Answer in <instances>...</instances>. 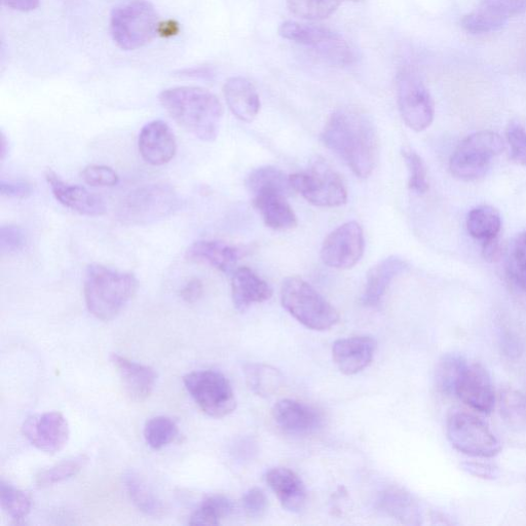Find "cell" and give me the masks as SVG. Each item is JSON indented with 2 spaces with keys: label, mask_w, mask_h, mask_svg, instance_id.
I'll return each mask as SVG.
<instances>
[{
  "label": "cell",
  "mask_w": 526,
  "mask_h": 526,
  "mask_svg": "<svg viewBox=\"0 0 526 526\" xmlns=\"http://www.w3.org/2000/svg\"><path fill=\"white\" fill-rule=\"evenodd\" d=\"M323 144L360 178L369 177L380 158V137L362 112L343 108L333 112L321 134Z\"/></svg>",
  "instance_id": "obj_1"
},
{
  "label": "cell",
  "mask_w": 526,
  "mask_h": 526,
  "mask_svg": "<svg viewBox=\"0 0 526 526\" xmlns=\"http://www.w3.org/2000/svg\"><path fill=\"white\" fill-rule=\"evenodd\" d=\"M160 102L185 131L205 142L216 140L223 108L213 93L198 87L171 88L161 93Z\"/></svg>",
  "instance_id": "obj_2"
},
{
  "label": "cell",
  "mask_w": 526,
  "mask_h": 526,
  "mask_svg": "<svg viewBox=\"0 0 526 526\" xmlns=\"http://www.w3.org/2000/svg\"><path fill=\"white\" fill-rule=\"evenodd\" d=\"M138 289V281L131 273L103 266H90L86 272L84 294L89 312L107 322L116 319Z\"/></svg>",
  "instance_id": "obj_3"
},
{
  "label": "cell",
  "mask_w": 526,
  "mask_h": 526,
  "mask_svg": "<svg viewBox=\"0 0 526 526\" xmlns=\"http://www.w3.org/2000/svg\"><path fill=\"white\" fill-rule=\"evenodd\" d=\"M281 302L294 319L311 330H329L340 321L335 308L311 284L296 276L283 282Z\"/></svg>",
  "instance_id": "obj_4"
},
{
  "label": "cell",
  "mask_w": 526,
  "mask_h": 526,
  "mask_svg": "<svg viewBox=\"0 0 526 526\" xmlns=\"http://www.w3.org/2000/svg\"><path fill=\"white\" fill-rule=\"evenodd\" d=\"M159 15L148 0H129L112 11V40L125 51H135L152 42L158 34Z\"/></svg>",
  "instance_id": "obj_5"
},
{
  "label": "cell",
  "mask_w": 526,
  "mask_h": 526,
  "mask_svg": "<svg viewBox=\"0 0 526 526\" xmlns=\"http://www.w3.org/2000/svg\"><path fill=\"white\" fill-rule=\"evenodd\" d=\"M180 201L173 187L154 183L138 187L121 202L117 216L127 225H147L172 215Z\"/></svg>",
  "instance_id": "obj_6"
},
{
  "label": "cell",
  "mask_w": 526,
  "mask_h": 526,
  "mask_svg": "<svg viewBox=\"0 0 526 526\" xmlns=\"http://www.w3.org/2000/svg\"><path fill=\"white\" fill-rule=\"evenodd\" d=\"M283 39L311 48L332 65L347 67L358 59L356 50L340 34L327 28L287 21L281 24Z\"/></svg>",
  "instance_id": "obj_7"
},
{
  "label": "cell",
  "mask_w": 526,
  "mask_h": 526,
  "mask_svg": "<svg viewBox=\"0 0 526 526\" xmlns=\"http://www.w3.org/2000/svg\"><path fill=\"white\" fill-rule=\"evenodd\" d=\"M504 148L503 139L495 132L472 134L460 143L450 158V172L464 181L476 180L486 174L493 160L502 154Z\"/></svg>",
  "instance_id": "obj_8"
},
{
  "label": "cell",
  "mask_w": 526,
  "mask_h": 526,
  "mask_svg": "<svg viewBox=\"0 0 526 526\" xmlns=\"http://www.w3.org/2000/svg\"><path fill=\"white\" fill-rule=\"evenodd\" d=\"M183 383L198 406L211 418L228 417L237 407L236 396L229 380L218 371L191 372L185 375Z\"/></svg>",
  "instance_id": "obj_9"
},
{
  "label": "cell",
  "mask_w": 526,
  "mask_h": 526,
  "mask_svg": "<svg viewBox=\"0 0 526 526\" xmlns=\"http://www.w3.org/2000/svg\"><path fill=\"white\" fill-rule=\"evenodd\" d=\"M290 181L294 192L314 206L336 208L348 201L343 179L322 161H317L306 172L291 175Z\"/></svg>",
  "instance_id": "obj_10"
},
{
  "label": "cell",
  "mask_w": 526,
  "mask_h": 526,
  "mask_svg": "<svg viewBox=\"0 0 526 526\" xmlns=\"http://www.w3.org/2000/svg\"><path fill=\"white\" fill-rule=\"evenodd\" d=\"M447 438L460 453L477 458H493L501 444L490 428L470 413L458 411L448 417Z\"/></svg>",
  "instance_id": "obj_11"
},
{
  "label": "cell",
  "mask_w": 526,
  "mask_h": 526,
  "mask_svg": "<svg viewBox=\"0 0 526 526\" xmlns=\"http://www.w3.org/2000/svg\"><path fill=\"white\" fill-rule=\"evenodd\" d=\"M398 106L402 120L411 130L428 129L435 115L433 99L418 74L402 70L397 81Z\"/></svg>",
  "instance_id": "obj_12"
},
{
  "label": "cell",
  "mask_w": 526,
  "mask_h": 526,
  "mask_svg": "<svg viewBox=\"0 0 526 526\" xmlns=\"http://www.w3.org/2000/svg\"><path fill=\"white\" fill-rule=\"evenodd\" d=\"M364 249L365 240L361 225L356 221H349L327 236L321 248V258L329 268L349 270L360 261Z\"/></svg>",
  "instance_id": "obj_13"
},
{
  "label": "cell",
  "mask_w": 526,
  "mask_h": 526,
  "mask_svg": "<svg viewBox=\"0 0 526 526\" xmlns=\"http://www.w3.org/2000/svg\"><path fill=\"white\" fill-rule=\"evenodd\" d=\"M22 432L34 447L49 455L61 452L70 435L67 420L57 411L28 418L22 426Z\"/></svg>",
  "instance_id": "obj_14"
},
{
  "label": "cell",
  "mask_w": 526,
  "mask_h": 526,
  "mask_svg": "<svg viewBox=\"0 0 526 526\" xmlns=\"http://www.w3.org/2000/svg\"><path fill=\"white\" fill-rule=\"evenodd\" d=\"M526 11V0H484L462 20V27L469 33H490L501 29L512 17Z\"/></svg>",
  "instance_id": "obj_15"
},
{
  "label": "cell",
  "mask_w": 526,
  "mask_h": 526,
  "mask_svg": "<svg viewBox=\"0 0 526 526\" xmlns=\"http://www.w3.org/2000/svg\"><path fill=\"white\" fill-rule=\"evenodd\" d=\"M455 395L472 409L486 415L493 411L496 403L490 374L480 364H467L457 384Z\"/></svg>",
  "instance_id": "obj_16"
},
{
  "label": "cell",
  "mask_w": 526,
  "mask_h": 526,
  "mask_svg": "<svg viewBox=\"0 0 526 526\" xmlns=\"http://www.w3.org/2000/svg\"><path fill=\"white\" fill-rule=\"evenodd\" d=\"M277 426L291 436H309L323 426L321 412L315 407L292 399H283L273 408Z\"/></svg>",
  "instance_id": "obj_17"
},
{
  "label": "cell",
  "mask_w": 526,
  "mask_h": 526,
  "mask_svg": "<svg viewBox=\"0 0 526 526\" xmlns=\"http://www.w3.org/2000/svg\"><path fill=\"white\" fill-rule=\"evenodd\" d=\"M138 146L142 159L153 166L168 164L177 152L175 135L162 121L150 122L142 128Z\"/></svg>",
  "instance_id": "obj_18"
},
{
  "label": "cell",
  "mask_w": 526,
  "mask_h": 526,
  "mask_svg": "<svg viewBox=\"0 0 526 526\" xmlns=\"http://www.w3.org/2000/svg\"><path fill=\"white\" fill-rule=\"evenodd\" d=\"M46 179L56 200L64 207L81 215L97 217L105 213L104 201L85 187L70 184L49 170Z\"/></svg>",
  "instance_id": "obj_19"
},
{
  "label": "cell",
  "mask_w": 526,
  "mask_h": 526,
  "mask_svg": "<svg viewBox=\"0 0 526 526\" xmlns=\"http://www.w3.org/2000/svg\"><path fill=\"white\" fill-rule=\"evenodd\" d=\"M110 362L117 369L125 393L132 401L142 402L153 394L158 381V374L154 368L119 354H111Z\"/></svg>",
  "instance_id": "obj_20"
},
{
  "label": "cell",
  "mask_w": 526,
  "mask_h": 526,
  "mask_svg": "<svg viewBox=\"0 0 526 526\" xmlns=\"http://www.w3.org/2000/svg\"><path fill=\"white\" fill-rule=\"evenodd\" d=\"M377 350V342L368 335L343 338L333 344V361L344 374L354 375L367 368Z\"/></svg>",
  "instance_id": "obj_21"
},
{
  "label": "cell",
  "mask_w": 526,
  "mask_h": 526,
  "mask_svg": "<svg viewBox=\"0 0 526 526\" xmlns=\"http://www.w3.org/2000/svg\"><path fill=\"white\" fill-rule=\"evenodd\" d=\"M409 269L408 263L399 256H389L381 260L368 273L362 303L375 308L382 303L392 282Z\"/></svg>",
  "instance_id": "obj_22"
},
{
  "label": "cell",
  "mask_w": 526,
  "mask_h": 526,
  "mask_svg": "<svg viewBox=\"0 0 526 526\" xmlns=\"http://www.w3.org/2000/svg\"><path fill=\"white\" fill-rule=\"evenodd\" d=\"M267 483L277 496L282 507L291 513L302 511L308 499L307 488L294 471L287 468H274L267 473Z\"/></svg>",
  "instance_id": "obj_23"
},
{
  "label": "cell",
  "mask_w": 526,
  "mask_h": 526,
  "mask_svg": "<svg viewBox=\"0 0 526 526\" xmlns=\"http://www.w3.org/2000/svg\"><path fill=\"white\" fill-rule=\"evenodd\" d=\"M273 289L247 267L236 269L232 277V297L237 311L244 313L251 306L267 302Z\"/></svg>",
  "instance_id": "obj_24"
},
{
  "label": "cell",
  "mask_w": 526,
  "mask_h": 526,
  "mask_svg": "<svg viewBox=\"0 0 526 526\" xmlns=\"http://www.w3.org/2000/svg\"><path fill=\"white\" fill-rule=\"evenodd\" d=\"M241 254L240 250L220 241H198L186 251V257L224 274H233Z\"/></svg>",
  "instance_id": "obj_25"
},
{
  "label": "cell",
  "mask_w": 526,
  "mask_h": 526,
  "mask_svg": "<svg viewBox=\"0 0 526 526\" xmlns=\"http://www.w3.org/2000/svg\"><path fill=\"white\" fill-rule=\"evenodd\" d=\"M223 93L236 118L245 123L256 119L260 110V99L251 82L242 77L231 78L225 83Z\"/></svg>",
  "instance_id": "obj_26"
},
{
  "label": "cell",
  "mask_w": 526,
  "mask_h": 526,
  "mask_svg": "<svg viewBox=\"0 0 526 526\" xmlns=\"http://www.w3.org/2000/svg\"><path fill=\"white\" fill-rule=\"evenodd\" d=\"M286 196L278 193H261L253 196V207L267 227L275 231H289L296 227L297 217Z\"/></svg>",
  "instance_id": "obj_27"
},
{
  "label": "cell",
  "mask_w": 526,
  "mask_h": 526,
  "mask_svg": "<svg viewBox=\"0 0 526 526\" xmlns=\"http://www.w3.org/2000/svg\"><path fill=\"white\" fill-rule=\"evenodd\" d=\"M378 507L382 512L403 524H422V511L419 503L400 486L387 487L379 496Z\"/></svg>",
  "instance_id": "obj_28"
},
{
  "label": "cell",
  "mask_w": 526,
  "mask_h": 526,
  "mask_svg": "<svg viewBox=\"0 0 526 526\" xmlns=\"http://www.w3.org/2000/svg\"><path fill=\"white\" fill-rule=\"evenodd\" d=\"M126 492L134 506L147 516L160 518L166 514V506L147 482L135 471L124 474Z\"/></svg>",
  "instance_id": "obj_29"
},
{
  "label": "cell",
  "mask_w": 526,
  "mask_h": 526,
  "mask_svg": "<svg viewBox=\"0 0 526 526\" xmlns=\"http://www.w3.org/2000/svg\"><path fill=\"white\" fill-rule=\"evenodd\" d=\"M246 187L252 196L261 193H278L289 197L294 192L290 176L272 166L253 170L246 179Z\"/></svg>",
  "instance_id": "obj_30"
},
{
  "label": "cell",
  "mask_w": 526,
  "mask_h": 526,
  "mask_svg": "<svg viewBox=\"0 0 526 526\" xmlns=\"http://www.w3.org/2000/svg\"><path fill=\"white\" fill-rule=\"evenodd\" d=\"M245 378L250 390L257 396L268 398L278 393L283 385L282 373L267 364H247L244 368Z\"/></svg>",
  "instance_id": "obj_31"
},
{
  "label": "cell",
  "mask_w": 526,
  "mask_h": 526,
  "mask_svg": "<svg viewBox=\"0 0 526 526\" xmlns=\"http://www.w3.org/2000/svg\"><path fill=\"white\" fill-rule=\"evenodd\" d=\"M502 218L499 211L492 206H479L470 211L467 218V229L471 237L486 241L499 236Z\"/></svg>",
  "instance_id": "obj_32"
},
{
  "label": "cell",
  "mask_w": 526,
  "mask_h": 526,
  "mask_svg": "<svg viewBox=\"0 0 526 526\" xmlns=\"http://www.w3.org/2000/svg\"><path fill=\"white\" fill-rule=\"evenodd\" d=\"M234 509V503L229 498L221 495L210 496L194 512L189 524L218 525L221 520L229 517Z\"/></svg>",
  "instance_id": "obj_33"
},
{
  "label": "cell",
  "mask_w": 526,
  "mask_h": 526,
  "mask_svg": "<svg viewBox=\"0 0 526 526\" xmlns=\"http://www.w3.org/2000/svg\"><path fill=\"white\" fill-rule=\"evenodd\" d=\"M467 362L462 356L449 354L442 357L436 368V385L445 395H455L456 387Z\"/></svg>",
  "instance_id": "obj_34"
},
{
  "label": "cell",
  "mask_w": 526,
  "mask_h": 526,
  "mask_svg": "<svg viewBox=\"0 0 526 526\" xmlns=\"http://www.w3.org/2000/svg\"><path fill=\"white\" fill-rule=\"evenodd\" d=\"M89 458L85 455L64 460L61 463L42 471L35 478L37 486L45 488L59 484L68 479H71L87 466Z\"/></svg>",
  "instance_id": "obj_35"
},
{
  "label": "cell",
  "mask_w": 526,
  "mask_h": 526,
  "mask_svg": "<svg viewBox=\"0 0 526 526\" xmlns=\"http://www.w3.org/2000/svg\"><path fill=\"white\" fill-rule=\"evenodd\" d=\"M342 0H287L289 11L305 20H324L330 17Z\"/></svg>",
  "instance_id": "obj_36"
},
{
  "label": "cell",
  "mask_w": 526,
  "mask_h": 526,
  "mask_svg": "<svg viewBox=\"0 0 526 526\" xmlns=\"http://www.w3.org/2000/svg\"><path fill=\"white\" fill-rule=\"evenodd\" d=\"M178 435V426L170 418L156 417L150 419L144 428V438L146 443L160 450L171 444Z\"/></svg>",
  "instance_id": "obj_37"
},
{
  "label": "cell",
  "mask_w": 526,
  "mask_h": 526,
  "mask_svg": "<svg viewBox=\"0 0 526 526\" xmlns=\"http://www.w3.org/2000/svg\"><path fill=\"white\" fill-rule=\"evenodd\" d=\"M507 273L512 282L526 293V231L520 233L510 247Z\"/></svg>",
  "instance_id": "obj_38"
},
{
  "label": "cell",
  "mask_w": 526,
  "mask_h": 526,
  "mask_svg": "<svg viewBox=\"0 0 526 526\" xmlns=\"http://www.w3.org/2000/svg\"><path fill=\"white\" fill-rule=\"evenodd\" d=\"M0 503L5 513L17 522L26 518L31 510L29 496L4 481L0 484Z\"/></svg>",
  "instance_id": "obj_39"
},
{
  "label": "cell",
  "mask_w": 526,
  "mask_h": 526,
  "mask_svg": "<svg viewBox=\"0 0 526 526\" xmlns=\"http://www.w3.org/2000/svg\"><path fill=\"white\" fill-rule=\"evenodd\" d=\"M402 157L409 171V190L418 195L426 194L429 191V182L423 159L410 149H403Z\"/></svg>",
  "instance_id": "obj_40"
},
{
  "label": "cell",
  "mask_w": 526,
  "mask_h": 526,
  "mask_svg": "<svg viewBox=\"0 0 526 526\" xmlns=\"http://www.w3.org/2000/svg\"><path fill=\"white\" fill-rule=\"evenodd\" d=\"M27 242L25 232L17 225H4L0 229V251L3 254H16L25 248Z\"/></svg>",
  "instance_id": "obj_41"
},
{
  "label": "cell",
  "mask_w": 526,
  "mask_h": 526,
  "mask_svg": "<svg viewBox=\"0 0 526 526\" xmlns=\"http://www.w3.org/2000/svg\"><path fill=\"white\" fill-rule=\"evenodd\" d=\"M507 140L510 145L511 160L526 167V130L516 123L509 125Z\"/></svg>",
  "instance_id": "obj_42"
},
{
  "label": "cell",
  "mask_w": 526,
  "mask_h": 526,
  "mask_svg": "<svg viewBox=\"0 0 526 526\" xmlns=\"http://www.w3.org/2000/svg\"><path fill=\"white\" fill-rule=\"evenodd\" d=\"M84 181L91 186H115L119 183V175L115 170L101 165L87 166L83 172Z\"/></svg>",
  "instance_id": "obj_43"
},
{
  "label": "cell",
  "mask_w": 526,
  "mask_h": 526,
  "mask_svg": "<svg viewBox=\"0 0 526 526\" xmlns=\"http://www.w3.org/2000/svg\"><path fill=\"white\" fill-rule=\"evenodd\" d=\"M268 498L260 488H251L243 497L242 505L246 514L251 518H260L268 510Z\"/></svg>",
  "instance_id": "obj_44"
},
{
  "label": "cell",
  "mask_w": 526,
  "mask_h": 526,
  "mask_svg": "<svg viewBox=\"0 0 526 526\" xmlns=\"http://www.w3.org/2000/svg\"><path fill=\"white\" fill-rule=\"evenodd\" d=\"M0 193L10 199L23 200L31 196L32 187L25 181L2 180L0 182Z\"/></svg>",
  "instance_id": "obj_45"
},
{
  "label": "cell",
  "mask_w": 526,
  "mask_h": 526,
  "mask_svg": "<svg viewBox=\"0 0 526 526\" xmlns=\"http://www.w3.org/2000/svg\"><path fill=\"white\" fill-rule=\"evenodd\" d=\"M465 471L469 474L483 478V479H494L498 475V469L488 463L480 462H466L463 465Z\"/></svg>",
  "instance_id": "obj_46"
},
{
  "label": "cell",
  "mask_w": 526,
  "mask_h": 526,
  "mask_svg": "<svg viewBox=\"0 0 526 526\" xmlns=\"http://www.w3.org/2000/svg\"><path fill=\"white\" fill-rule=\"evenodd\" d=\"M204 285L199 279H192L180 291V296L187 304H195L203 296Z\"/></svg>",
  "instance_id": "obj_47"
},
{
  "label": "cell",
  "mask_w": 526,
  "mask_h": 526,
  "mask_svg": "<svg viewBox=\"0 0 526 526\" xmlns=\"http://www.w3.org/2000/svg\"><path fill=\"white\" fill-rule=\"evenodd\" d=\"M3 4L12 10L27 13L39 8L41 0H3Z\"/></svg>",
  "instance_id": "obj_48"
},
{
  "label": "cell",
  "mask_w": 526,
  "mask_h": 526,
  "mask_svg": "<svg viewBox=\"0 0 526 526\" xmlns=\"http://www.w3.org/2000/svg\"><path fill=\"white\" fill-rule=\"evenodd\" d=\"M482 253L483 257L487 261H496L501 254L499 236L490 240L483 241Z\"/></svg>",
  "instance_id": "obj_49"
},
{
  "label": "cell",
  "mask_w": 526,
  "mask_h": 526,
  "mask_svg": "<svg viewBox=\"0 0 526 526\" xmlns=\"http://www.w3.org/2000/svg\"><path fill=\"white\" fill-rule=\"evenodd\" d=\"M180 30L179 24L174 20L161 22L159 25L158 34L163 37H171L176 35Z\"/></svg>",
  "instance_id": "obj_50"
},
{
  "label": "cell",
  "mask_w": 526,
  "mask_h": 526,
  "mask_svg": "<svg viewBox=\"0 0 526 526\" xmlns=\"http://www.w3.org/2000/svg\"><path fill=\"white\" fill-rule=\"evenodd\" d=\"M0 143H2V148H0V158H2V160H5V158H6L7 154H8L9 142H8L4 132H2V141H0Z\"/></svg>",
  "instance_id": "obj_51"
},
{
  "label": "cell",
  "mask_w": 526,
  "mask_h": 526,
  "mask_svg": "<svg viewBox=\"0 0 526 526\" xmlns=\"http://www.w3.org/2000/svg\"><path fill=\"white\" fill-rule=\"evenodd\" d=\"M344 2L359 3V2H363V0H342V3H344Z\"/></svg>",
  "instance_id": "obj_52"
}]
</instances>
